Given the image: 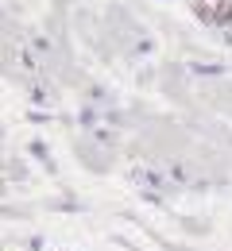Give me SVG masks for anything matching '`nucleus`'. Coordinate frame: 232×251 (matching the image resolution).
Segmentation results:
<instances>
[{
	"label": "nucleus",
	"instance_id": "nucleus-2",
	"mask_svg": "<svg viewBox=\"0 0 232 251\" xmlns=\"http://www.w3.org/2000/svg\"><path fill=\"white\" fill-rule=\"evenodd\" d=\"M229 31H232V27H229ZM229 39H232V35H229Z\"/></svg>",
	"mask_w": 232,
	"mask_h": 251
},
{
	"label": "nucleus",
	"instance_id": "nucleus-1",
	"mask_svg": "<svg viewBox=\"0 0 232 251\" xmlns=\"http://www.w3.org/2000/svg\"><path fill=\"white\" fill-rule=\"evenodd\" d=\"M194 12L213 27H232V0H198Z\"/></svg>",
	"mask_w": 232,
	"mask_h": 251
}]
</instances>
